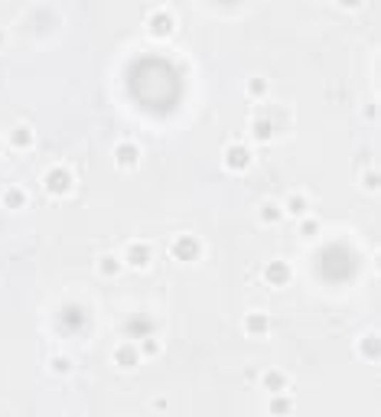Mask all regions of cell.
Returning <instances> with one entry per match:
<instances>
[{"mask_svg": "<svg viewBox=\"0 0 381 417\" xmlns=\"http://www.w3.org/2000/svg\"><path fill=\"white\" fill-rule=\"evenodd\" d=\"M320 278L326 284H345V280L355 274V255H352L345 245H329L320 255Z\"/></svg>", "mask_w": 381, "mask_h": 417, "instance_id": "1", "label": "cell"}, {"mask_svg": "<svg viewBox=\"0 0 381 417\" xmlns=\"http://www.w3.org/2000/svg\"><path fill=\"white\" fill-rule=\"evenodd\" d=\"M56 323H59V329H62V332L75 336V332H82L85 326H88V310H85L82 303H75V300L62 303L59 313H56Z\"/></svg>", "mask_w": 381, "mask_h": 417, "instance_id": "2", "label": "cell"}, {"mask_svg": "<svg viewBox=\"0 0 381 417\" xmlns=\"http://www.w3.org/2000/svg\"><path fill=\"white\" fill-rule=\"evenodd\" d=\"M72 186H75V176H72L69 167H49L46 173H43V189H46L49 196H69Z\"/></svg>", "mask_w": 381, "mask_h": 417, "instance_id": "3", "label": "cell"}, {"mask_svg": "<svg viewBox=\"0 0 381 417\" xmlns=\"http://www.w3.org/2000/svg\"><path fill=\"white\" fill-rule=\"evenodd\" d=\"M261 280L267 287H287L293 280V268H290L283 258H271V261L261 268Z\"/></svg>", "mask_w": 381, "mask_h": 417, "instance_id": "4", "label": "cell"}, {"mask_svg": "<svg viewBox=\"0 0 381 417\" xmlns=\"http://www.w3.org/2000/svg\"><path fill=\"white\" fill-rule=\"evenodd\" d=\"M169 255L176 258V261H199V255H202V241L196 238V235H176L173 241H169Z\"/></svg>", "mask_w": 381, "mask_h": 417, "instance_id": "5", "label": "cell"}, {"mask_svg": "<svg viewBox=\"0 0 381 417\" xmlns=\"http://www.w3.org/2000/svg\"><path fill=\"white\" fill-rule=\"evenodd\" d=\"M221 163H225V170H231V173H248L254 157L244 144H229V147L221 150Z\"/></svg>", "mask_w": 381, "mask_h": 417, "instance_id": "6", "label": "cell"}, {"mask_svg": "<svg viewBox=\"0 0 381 417\" xmlns=\"http://www.w3.org/2000/svg\"><path fill=\"white\" fill-rule=\"evenodd\" d=\"M150 261H153V248L147 245V241H140V238L127 241V248H124V264H127V268L147 270L150 268Z\"/></svg>", "mask_w": 381, "mask_h": 417, "instance_id": "7", "label": "cell"}, {"mask_svg": "<svg viewBox=\"0 0 381 417\" xmlns=\"http://www.w3.org/2000/svg\"><path fill=\"white\" fill-rule=\"evenodd\" d=\"M241 332L251 336V339H264L267 332H271V313H264V310H248L241 320Z\"/></svg>", "mask_w": 381, "mask_h": 417, "instance_id": "8", "label": "cell"}, {"mask_svg": "<svg viewBox=\"0 0 381 417\" xmlns=\"http://www.w3.org/2000/svg\"><path fill=\"white\" fill-rule=\"evenodd\" d=\"M111 359H115V365L118 369H124V371H134L140 365V349H137V342L134 339H124V342H118L115 346V352H111Z\"/></svg>", "mask_w": 381, "mask_h": 417, "instance_id": "9", "label": "cell"}, {"mask_svg": "<svg viewBox=\"0 0 381 417\" xmlns=\"http://www.w3.org/2000/svg\"><path fill=\"white\" fill-rule=\"evenodd\" d=\"M150 332H157V320L147 317V313H130L127 320H124V336L127 339H144V336H150Z\"/></svg>", "mask_w": 381, "mask_h": 417, "instance_id": "10", "label": "cell"}, {"mask_svg": "<svg viewBox=\"0 0 381 417\" xmlns=\"http://www.w3.org/2000/svg\"><path fill=\"white\" fill-rule=\"evenodd\" d=\"M147 30H150V36H157V39L173 36V30H176V16L169 14V10L157 7L150 16H147Z\"/></svg>", "mask_w": 381, "mask_h": 417, "instance_id": "11", "label": "cell"}, {"mask_svg": "<svg viewBox=\"0 0 381 417\" xmlns=\"http://www.w3.org/2000/svg\"><path fill=\"white\" fill-rule=\"evenodd\" d=\"M111 157H115L118 170H134V167L140 163V147H137V144H130V140H121Z\"/></svg>", "mask_w": 381, "mask_h": 417, "instance_id": "12", "label": "cell"}, {"mask_svg": "<svg viewBox=\"0 0 381 417\" xmlns=\"http://www.w3.org/2000/svg\"><path fill=\"white\" fill-rule=\"evenodd\" d=\"M248 134H251V140H258V144H271V140H274V121H271V117H264V115L251 117Z\"/></svg>", "mask_w": 381, "mask_h": 417, "instance_id": "13", "label": "cell"}, {"mask_svg": "<svg viewBox=\"0 0 381 417\" xmlns=\"http://www.w3.org/2000/svg\"><path fill=\"white\" fill-rule=\"evenodd\" d=\"M33 144H36V134H33L30 124H16V127H10V147L14 150H30Z\"/></svg>", "mask_w": 381, "mask_h": 417, "instance_id": "14", "label": "cell"}, {"mask_svg": "<svg viewBox=\"0 0 381 417\" xmlns=\"http://www.w3.org/2000/svg\"><path fill=\"white\" fill-rule=\"evenodd\" d=\"M95 268H98V274H101V278L115 280V278H121V270L127 268V264H124V258H118V255H101Z\"/></svg>", "mask_w": 381, "mask_h": 417, "instance_id": "15", "label": "cell"}, {"mask_svg": "<svg viewBox=\"0 0 381 417\" xmlns=\"http://www.w3.org/2000/svg\"><path fill=\"white\" fill-rule=\"evenodd\" d=\"M281 206H283V216H293V218H303L306 212H310V199H306V193H290Z\"/></svg>", "mask_w": 381, "mask_h": 417, "instance_id": "16", "label": "cell"}, {"mask_svg": "<svg viewBox=\"0 0 381 417\" xmlns=\"http://www.w3.org/2000/svg\"><path fill=\"white\" fill-rule=\"evenodd\" d=\"M261 388H264L267 394L287 391V388H290V379H287V375H283V371H277V369H267L264 375H261Z\"/></svg>", "mask_w": 381, "mask_h": 417, "instance_id": "17", "label": "cell"}, {"mask_svg": "<svg viewBox=\"0 0 381 417\" xmlns=\"http://www.w3.org/2000/svg\"><path fill=\"white\" fill-rule=\"evenodd\" d=\"M258 218H261V225H281L287 216H283V206H281V202L267 199V202H261Z\"/></svg>", "mask_w": 381, "mask_h": 417, "instance_id": "18", "label": "cell"}, {"mask_svg": "<svg viewBox=\"0 0 381 417\" xmlns=\"http://www.w3.org/2000/svg\"><path fill=\"white\" fill-rule=\"evenodd\" d=\"M0 206L4 208H26V189H20V186H7V189L0 193Z\"/></svg>", "mask_w": 381, "mask_h": 417, "instance_id": "19", "label": "cell"}, {"mask_svg": "<svg viewBox=\"0 0 381 417\" xmlns=\"http://www.w3.org/2000/svg\"><path fill=\"white\" fill-rule=\"evenodd\" d=\"M293 398H290L287 391H277V394H271V401H267V411L271 414H293Z\"/></svg>", "mask_w": 381, "mask_h": 417, "instance_id": "20", "label": "cell"}, {"mask_svg": "<svg viewBox=\"0 0 381 417\" xmlns=\"http://www.w3.org/2000/svg\"><path fill=\"white\" fill-rule=\"evenodd\" d=\"M358 356H365L368 362H378V332H365L362 339H358Z\"/></svg>", "mask_w": 381, "mask_h": 417, "instance_id": "21", "label": "cell"}, {"mask_svg": "<svg viewBox=\"0 0 381 417\" xmlns=\"http://www.w3.org/2000/svg\"><path fill=\"white\" fill-rule=\"evenodd\" d=\"M137 349L144 359H157L163 352V342L157 339V332H150V336H144V339H137Z\"/></svg>", "mask_w": 381, "mask_h": 417, "instance_id": "22", "label": "cell"}, {"mask_svg": "<svg viewBox=\"0 0 381 417\" xmlns=\"http://www.w3.org/2000/svg\"><path fill=\"white\" fill-rule=\"evenodd\" d=\"M244 92H248V98H267L271 82H267V78H261V75H254V78H248V82H244Z\"/></svg>", "mask_w": 381, "mask_h": 417, "instance_id": "23", "label": "cell"}, {"mask_svg": "<svg viewBox=\"0 0 381 417\" xmlns=\"http://www.w3.org/2000/svg\"><path fill=\"white\" fill-rule=\"evenodd\" d=\"M297 232H300V238H316V235L323 232V225H320V218H313L310 212H306L303 218H300V225H297Z\"/></svg>", "mask_w": 381, "mask_h": 417, "instance_id": "24", "label": "cell"}, {"mask_svg": "<svg viewBox=\"0 0 381 417\" xmlns=\"http://www.w3.org/2000/svg\"><path fill=\"white\" fill-rule=\"evenodd\" d=\"M49 369H53L56 375H69V371H72V359L69 356H53V359H49Z\"/></svg>", "mask_w": 381, "mask_h": 417, "instance_id": "25", "label": "cell"}, {"mask_svg": "<svg viewBox=\"0 0 381 417\" xmlns=\"http://www.w3.org/2000/svg\"><path fill=\"white\" fill-rule=\"evenodd\" d=\"M362 186H365L368 193H378V167H372V170L362 176Z\"/></svg>", "mask_w": 381, "mask_h": 417, "instance_id": "26", "label": "cell"}, {"mask_svg": "<svg viewBox=\"0 0 381 417\" xmlns=\"http://www.w3.org/2000/svg\"><path fill=\"white\" fill-rule=\"evenodd\" d=\"M335 4H339L343 10H358L362 4H365V0H335Z\"/></svg>", "mask_w": 381, "mask_h": 417, "instance_id": "27", "label": "cell"}, {"mask_svg": "<svg viewBox=\"0 0 381 417\" xmlns=\"http://www.w3.org/2000/svg\"><path fill=\"white\" fill-rule=\"evenodd\" d=\"M215 4H225V7H231V4H241V0H215Z\"/></svg>", "mask_w": 381, "mask_h": 417, "instance_id": "28", "label": "cell"}, {"mask_svg": "<svg viewBox=\"0 0 381 417\" xmlns=\"http://www.w3.org/2000/svg\"><path fill=\"white\" fill-rule=\"evenodd\" d=\"M4 43H7V33H4V30H0V46H4Z\"/></svg>", "mask_w": 381, "mask_h": 417, "instance_id": "29", "label": "cell"}, {"mask_svg": "<svg viewBox=\"0 0 381 417\" xmlns=\"http://www.w3.org/2000/svg\"><path fill=\"white\" fill-rule=\"evenodd\" d=\"M153 4H157V7H167V0H153Z\"/></svg>", "mask_w": 381, "mask_h": 417, "instance_id": "30", "label": "cell"}]
</instances>
